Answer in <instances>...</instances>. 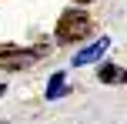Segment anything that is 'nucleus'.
<instances>
[{"label": "nucleus", "mask_w": 127, "mask_h": 124, "mask_svg": "<svg viewBox=\"0 0 127 124\" xmlns=\"http://www.w3.org/2000/svg\"><path fill=\"white\" fill-rule=\"evenodd\" d=\"M90 34V17L84 10H77V7H70V10L60 13L57 20V40L60 44H70V40H80Z\"/></svg>", "instance_id": "nucleus-1"}, {"label": "nucleus", "mask_w": 127, "mask_h": 124, "mask_svg": "<svg viewBox=\"0 0 127 124\" xmlns=\"http://www.w3.org/2000/svg\"><path fill=\"white\" fill-rule=\"evenodd\" d=\"M44 50H20V47H0V67H7V71H24V67H30L33 60L40 57Z\"/></svg>", "instance_id": "nucleus-2"}, {"label": "nucleus", "mask_w": 127, "mask_h": 124, "mask_svg": "<svg viewBox=\"0 0 127 124\" xmlns=\"http://www.w3.org/2000/svg\"><path fill=\"white\" fill-rule=\"evenodd\" d=\"M107 47H110V37H100V40H94V44H90V47H84V50L77 54V57L70 60V64H74V67H84V64H94V60H100L104 54H107Z\"/></svg>", "instance_id": "nucleus-3"}, {"label": "nucleus", "mask_w": 127, "mask_h": 124, "mask_svg": "<svg viewBox=\"0 0 127 124\" xmlns=\"http://www.w3.org/2000/svg\"><path fill=\"white\" fill-rule=\"evenodd\" d=\"M64 94H67V77H64V74H54L50 77V84H47V97H64Z\"/></svg>", "instance_id": "nucleus-4"}, {"label": "nucleus", "mask_w": 127, "mask_h": 124, "mask_svg": "<svg viewBox=\"0 0 127 124\" xmlns=\"http://www.w3.org/2000/svg\"><path fill=\"white\" fill-rule=\"evenodd\" d=\"M97 77H100V81H104V84H110V81H124V74H121V71H117V67H114V64H104V67H100V71H97Z\"/></svg>", "instance_id": "nucleus-5"}, {"label": "nucleus", "mask_w": 127, "mask_h": 124, "mask_svg": "<svg viewBox=\"0 0 127 124\" xmlns=\"http://www.w3.org/2000/svg\"><path fill=\"white\" fill-rule=\"evenodd\" d=\"M3 91H7V87H3V84H0V97H3Z\"/></svg>", "instance_id": "nucleus-6"}, {"label": "nucleus", "mask_w": 127, "mask_h": 124, "mask_svg": "<svg viewBox=\"0 0 127 124\" xmlns=\"http://www.w3.org/2000/svg\"><path fill=\"white\" fill-rule=\"evenodd\" d=\"M74 3H90V0H74Z\"/></svg>", "instance_id": "nucleus-7"}]
</instances>
